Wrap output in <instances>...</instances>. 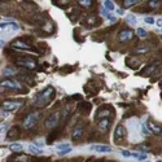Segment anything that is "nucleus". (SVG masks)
<instances>
[{"instance_id":"obj_27","label":"nucleus","mask_w":162,"mask_h":162,"mask_svg":"<svg viewBox=\"0 0 162 162\" xmlns=\"http://www.w3.org/2000/svg\"><path fill=\"white\" fill-rule=\"evenodd\" d=\"M126 21L130 23V25H136V23H137V20H136V17L134 14H127Z\"/></svg>"},{"instance_id":"obj_8","label":"nucleus","mask_w":162,"mask_h":162,"mask_svg":"<svg viewBox=\"0 0 162 162\" xmlns=\"http://www.w3.org/2000/svg\"><path fill=\"white\" fill-rule=\"evenodd\" d=\"M59 121H60V112L52 113V114L48 116V118L45 119V127H48V128H53L56 125L59 123Z\"/></svg>"},{"instance_id":"obj_26","label":"nucleus","mask_w":162,"mask_h":162,"mask_svg":"<svg viewBox=\"0 0 162 162\" xmlns=\"http://www.w3.org/2000/svg\"><path fill=\"white\" fill-rule=\"evenodd\" d=\"M104 8H105V9H108L109 12L114 11V4H113V2H110V0H105V2H104Z\"/></svg>"},{"instance_id":"obj_28","label":"nucleus","mask_w":162,"mask_h":162,"mask_svg":"<svg viewBox=\"0 0 162 162\" xmlns=\"http://www.w3.org/2000/svg\"><path fill=\"white\" fill-rule=\"evenodd\" d=\"M141 134H143V135H145V136L152 134L150 128L148 127V125H147V123H143V125H141Z\"/></svg>"},{"instance_id":"obj_38","label":"nucleus","mask_w":162,"mask_h":162,"mask_svg":"<svg viewBox=\"0 0 162 162\" xmlns=\"http://www.w3.org/2000/svg\"><path fill=\"white\" fill-rule=\"evenodd\" d=\"M117 14H123V11L122 9H117Z\"/></svg>"},{"instance_id":"obj_5","label":"nucleus","mask_w":162,"mask_h":162,"mask_svg":"<svg viewBox=\"0 0 162 162\" xmlns=\"http://www.w3.org/2000/svg\"><path fill=\"white\" fill-rule=\"evenodd\" d=\"M14 64L17 65V66H21V68H25V69H34L36 66V62L34 60H31V59H18V60H16Z\"/></svg>"},{"instance_id":"obj_11","label":"nucleus","mask_w":162,"mask_h":162,"mask_svg":"<svg viewBox=\"0 0 162 162\" xmlns=\"http://www.w3.org/2000/svg\"><path fill=\"white\" fill-rule=\"evenodd\" d=\"M56 152H57L60 156H65V155H68V153L71 152V145L68 144V143L57 144V145H56Z\"/></svg>"},{"instance_id":"obj_18","label":"nucleus","mask_w":162,"mask_h":162,"mask_svg":"<svg viewBox=\"0 0 162 162\" xmlns=\"http://www.w3.org/2000/svg\"><path fill=\"white\" fill-rule=\"evenodd\" d=\"M161 65V62H155V64H152L149 68H147L144 71H143V75H150V74H153L155 73V70L157 69V66H160Z\"/></svg>"},{"instance_id":"obj_32","label":"nucleus","mask_w":162,"mask_h":162,"mask_svg":"<svg viewBox=\"0 0 162 162\" xmlns=\"http://www.w3.org/2000/svg\"><path fill=\"white\" fill-rule=\"evenodd\" d=\"M148 34H147V31H145L144 29H141V27H139L137 29V36L139 38H141V39H144L145 36H147Z\"/></svg>"},{"instance_id":"obj_10","label":"nucleus","mask_w":162,"mask_h":162,"mask_svg":"<svg viewBox=\"0 0 162 162\" xmlns=\"http://www.w3.org/2000/svg\"><path fill=\"white\" fill-rule=\"evenodd\" d=\"M2 87L3 88H9V90H16V91H21L22 86L17 82V80H3L2 82Z\"/></svg>"},{"instance_id":"obj_25","label":"nucleus","mask_w":162,"mask_h":162,"mask_svg":"<svg viewBox=\"0 0 162 162\" xmlns=\"http://www.w3.org/2000/svg\"><path fill=\"white\" fill-rule=\"evenodd\" d=\"M11 150L12 152H16V153H20L21 150H22V145L21 144H18V143H13V144H11Z\"/></svg>"},{"instance_id":"obj_34","label":"nucleus","mask_w":162,"mask_h":162,"mask_svg":"<svg viewBox=\"0 0 162 162\" xmlns=\"http://www.w3.org/2000/svg\"><path fill=\"white\" fill-rule=\"evenodd\" d=\"M122 156L123 157H130V156H132V153H130L128 150H122Z\"/></svg>"},{"instance_id":"obj_37","label":"nucleus","mask_w":162,"mask_h":162,"mask_svg":"<svg viewBox=\"0 0 162 162\" xmlns=\"http://www.w3.org/2000/svg\"><path fill=\"white\" fill-rule=\"evenodd\" d=\"M156 23H157L158 27H162V18H158V20L156 21Z\"/></svg>"},{"instance_id":"obj_3","label":"nucleus","mask_w":162,"mask_h":162,"mask_svg":"<svg viewBox=\"0 0 162 162\" xmlns=\"http://www.w3.org/2000/svg\"><path fill=\"white\" fill-rule=\"evenodd\" d=\"M12 48H16V50H21V51H35L34 48L31 47V43L27 38H20L16 39L14 42H12Z\"/></svg>"},{"instance_id":"obj_14","label":"nucleus","mask_w":162,"mask_h":162,"mask_svg":"<svg viewBox=\"0 0 162 162\" xmlns=\"http://www.w3.org/2000/svg\"><path fill=\"white\" fill-rule=\"evenodd\" d=\"M112 123V119L109 117H104V118H100L99 119V130L101 132H107L108 128Z\"/></svg>"},{"instance_id":"obj_30","label":"nucleus","mask_w":162,"mask_h":162,"mask_svg":"<svg viewBox=\"0 0 162 162\" xmlns=\"http://www.w3.org/2000/svg\"><path fill=\"white\" fill-rule=\"evenodd\" d=\"M86 23L87 25H96V17L95 16H87L86 17Z\"/></svg>"},{"instance_id":"obj_21","label":"nucleus","mask_w":162,"mask_h":162,"mask_svg":"<svg viewBox=\"0 0 162 162\" xmlns=\"http://www.w3.org/2000/svg\"><path fill=\"white\" fill-rule=\"evenodd\" d=\"M141 0H123V7L125 8H131L136 4H139Z\"/></svg>"},{"instance_id":"obj_7","label":"nucleus","mask_w":162,"mask_h":162,"mask_svg":"<svg viewBox=\"0 0 162 162\" xmlns=\"http://www.w3.org/2000/svg\"><path fill=\"white\" fill-rule=\"evenodd\" d=\"M134 38V31L130 29H125L118 34V40L121 43H127Z\"/></svg>"},{"instance_id":"obj_33","label":"nucleus","mask_w":162,"mask_h":162,"mask_svg":"<svg viewBox=\"0 0 162 162\" xmlns=\"http://www.w3.org/2000/svg\"><path fill=\"white\" fill-rule=\"evenodd\" d=\"M144 21H145V23H149V25H153V23H155V20H153V17H145Z\"/></svg>"},{"instance_id":"obj_36","label":"nucleus","mask_w":162,"mask_h":162,"mask_svg":"<svg viewBox=\"0 0 162 162\" xmlns=\"http://www.w3.org/2000/svg\"><path fill=\"white\" fill-rule=\"evenodd\" d=\"M16 161H30V158L27 156H23V157H20V158H16Z\"/></svg>"},{"instance_id":"obj_22","label":"nucleus","mask_w":162,"mask_h":162,"mask_svg":"<svg viewBox=\"0 0 162 162\" xmlns=\"http://www.w3.org/2000/svg\"><path fill=\"white\" fill-rule=\"evenodd\" d=\"M78 4L80 7H84V8H90L93 4V0H78Z\"/></svg>"},{"instance_id":"obj_15","label":"nucleus","mask_w":162,"mask_h":162,"mask_svg":"<svg viewBox=\"0 0 162 162\" xmlns=\"http://www.w3.org/2000/svg\"><path fill=\"white\" fill-rule=\"evenodd\" d=\"M20 135H21V130H20V127L13 126L12 128H9V131H8V134H7V137H8L9 140H12V139H17Z\"/></svg>"},{"instance_id":"obj_23","label":"nucleus","mask_w":162,"mask_h":162,"mask_svg":"<svg viewBox=\"0 0 162 162\" xmlns=\"http://www.w3.org/2000/svg\"><path fill=\"white\" fill-rule=\"evenodd\" d=\"M148 52H149L148 45H144L141 48H136V50L134 51V53H136V55H144V53H148Z\"/></svg>"},{"instance_id":"obj_24","label":"nucleus","mask_w":162,"mask_h":162,"mask_svg":"<svg viewBox=\"0 0 162 162\" xmlns=\"http://www.w3.org/2000/svg\"><path fill=\"white\" fill-rule=\"evenodd\" d=\"M161 4V0H149L148 2V9H155Z\"/></svg>"},{"instance_id":"obj_29","label":"nucleus","mask_w":162,"mask_h":162,"mask_svg":"<svg viewBox=\"0 0 162 162\" xmlns=\"http://www.w3.org/2000/svg\"><path fill=\"white\" fill-rule=\"evenodd\" d=\"M90 108H91V105L88 104V102H82V104L79 105V110H82L83 113H88Z\"/></svg>"},{"instance_id":"obj_1","label":"nucleus","mask_w":162,"mask_h":162,"mask_svg":"<svg viewBox=\"0 0 162 162\" xmlns=\"http://www.w3.org/2000/svg\"><path fill=\"white\" fill-rule=\"evenodd\" d=\"M55 88L52 86H48L45 90H43L42 92H39L35 96V100H34V105L35 107H45L48 105L55 97Z\"/></svg>"},{"instance_id":"obj_31","label":"nucleus","mask_w":162,"mask_h":162,"mask_svg":"<svg viewBox=\"0 0 162 162\" xmlns=\"http://www.w3.org/2000/svg\"><path fill=\"white\" fill-rule=\"evenodd\" d=\"M16 73V70L13 69V68H5L4 70H3V75L4 77H9V75H13Z\"/></svg>"},{"instance_id":"obj_16","label":"nucleus","mask_w":162,"mask_h":162,"mask_svg":"<svg viewBox=\"0 0 162 162\" xmlns=\"http://www.w3.org/2000/svg\"><path fill=\"white\" fill-rule=\"evenodd\" d=\"M147 125H148V127L150 128L152 134H155V135H161V134H162V127H161V126H157L155 122H152V121H148Z\"/></svg>"},{"instance_id":"obj_2","label":"nucleus","mask_w":162,"mask_h":162,"mask_svg":"<svg viewBox=\"0 0 162 162\" xmlns=\"http://www.w3.org/2000/svg\"><path fill=\"white\" fill-rule=\"evenodd\" d=\"M42 117V113L40 112H32L30 114H27V117L23 119V128L25 130H30L35 126V123L39 121V118Z\"/></svg>"},{"instance_id":"obj_6","label":"nucleus","mask_w":162,"mask_h":162,"mask_svg":"<svg viewBox=\"0 0 162 162\" xmlns=\"http://www.w3.org/2000/svg\"><path fill=\"white\" fill-rule=\"evenodd\" d=\"M23 102L22 101H13V100H7L2 104V108L4 110H8V112H14L17 110L18 108H21V105Z\"/></svg>"},{"instance_id":"obj_35","label":"nucleus","mask_w":162,"mask_h":162,"mask_svg":"<svg viewBox=\"0 0 162 162\" xmlns=\"http://www.w3.org/2000/svg\"><path fill=\"white\" fill-rule=\"evenodd\" d=\"M7 127H8V126H7L5 123H2V136L5 134V131H7Z\"/></svg>"},{"instance_id":"obj_19","label":"nucleus","mask_w":162,"mask_h":162,"mask_svg":"<svg viewBox=\"0 0 162 162\" xmlns=\"http://www.w3.org/2000/svg\"><path fill=\"white\" fill-rule=\"evenodd\" d=\"M100 12H101V14H102L107 20H109V21H112V22H113V21H116V16H113L112 13H109L108 9H105V8H101V11H100Z\"/></svg>"},{"instance_id":"obj_13","label":"nucleus","mask_w":162,"mask_h":162,"mask_svg":"<svg viewBox=\"0 0 162 162\" xmlns=\"http://www.w3.org/2000/svg\"><path fill=\"white\" fill-rule=\"evenodd\" d=\"M90 150L93 152H99V153H110L113 149L109 147V145H102V144H93L90 147Z\"/></svg>"},{"instance_id":"obj_4","label":"nucleus","mask_w":162,"mask_h":162,"mask_svg":"<svg viewBox=\"0 0 162 162\" xmlns=\"http://www.w3.org/2000/svg\"><path fill=\"white\" fill-rule=\"evenodd\" d=\"M0 29L4 34H12V32H17L20 30V25L17 22H2Z\"/></svg>"},{"instance_id":"obj_17","label":"nucleus","mask_w":162,"mask_h":162,"mask_svg":"<svg viewBox=\"0 0 162 162\" xmlns=\"http://www.w3.org/2000/svg\"><path fill=\"white\" fill-rule=\"evenodd\" d=\"M27 149H29L30 153H32V155H35V156H42L43 153H44L43 149L38 148L36 145H34V144H29V145H27Z\"/></svg>"},{"instance_id":"obj_20","label":"nucleus","mask_w":162,"mask_h":162,"mask_svg":"<svg viewBox=\"0 0 162 162\" xmlns=\"http://www.w3.org/2000/svg\"><path fill=\"white\" fill-rule=\"evenodd\" d=\"M110 114H112V110L110 109H102V110L97 112L96 117H97V119H100V118H104V117H109Z\"/></svg>"},{"instance_id":"obj_9","label":"nucleus","mask_w":162,"mask_h":162,"mask_svg":"<svg viewBox=\"0 0 162 162\" xmlns=\"http://www.w3.org/2000/svg\"><path fill=\"white\" fill-rule=\"evenodd\" d=\"M83 132H84V123H78L74 127V130H73V132H71V140L73 141L79 140L80 137H82Z\"/></svg>"},{"instance_id":"obj_12","label":"nucleus","mask_w":162,"mask_h":162,"mask_svg":"<svg viewBox=\"0 0 162 162\" xmlns=\"http://www.w3.org/2000/svg\"><path fill=\"white\" fill-rule=\"evenodd\" d=\"M125 136H126V128L123 126H117V128L114 130V141L116 143L122 141L125 139Z\"/></svg>"}]
</instances>
